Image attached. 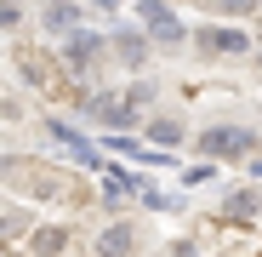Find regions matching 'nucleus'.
Instances as JSON below:
<instances>
[{"mask_svg":"<svg viewBox=\"0 0 262 257\" xmlns=\"http://www.w3.org/2000/svg\"><path fill=\"white\" fill-rule=\"evenodd\" d=\"M143 23H148L154 40H165V46H177V40H183V23L171 17L165 6H154V0H143Z\"/></svg>","mask_w":262,"mask_h":257,"instance_id":"nucleus-2","label":"nucleus"},{"mask_svg":"<svg viewBox=\"0 0 262 257\" xmlns=\"http://www.w3.org/2000/svg\"><path fill=\"white\" fill-rule=\"evenodd\" d=\"M245 149H256V132L251 126H211V132H200V154H245Z\"/></svg>","mask_w":262,"mask_h":257,"instance_id":"nucleus-1","label":"nucleus"},{"mask_svg":"<svg viewBox=\"0 0 262 257\" xmlns=\"http://www.w3.org/2000/svg\"><path fill=\"white\" fill-rule=\"evenodd\" d=\"M200 52H251L245 29H200Z\"/></svg>","mask_w":262,"mask_h":257,"instance_id":"nucleus-3","label":"nucleus"},{"mask_svg":"<svg viewBox=\"0 0 262 257\" xmlns=\"http://www.w3.org/2000/svg\"><path fill=\"white\" fill-rule=\"evenodd\" d=\"M228 211H234V218H251V211H256V194H251V189L228 194Z\"/></svg>","mask_w":262,"mask_h":257,"instance_id":"nucleus-5","label":"nucleus"},{"mask_svg":"<svg viewBox=\"0 0 262 257\" xmlns=\"http://www.w3.org/2000/svg\"><path fill=\"white\" fill-rule=\"evenodd\" d=\"M92 57H97V40H92V34H74V40H69V63H74V69H85Z\"/></svg>","mask_w":262,"mask_h":257,"instance_id":"nucleus-4","label":"nucleus"},{"mask_svg":"<svg viewBox=\"0 0 262 257\" xmlns=\"http://www.w3.org/2000/svg\"><path fill=\"white\" fill-rule=\"evenodd\" d=\"M154 137H160V143H177V137H183V126H177V120H160V126H154Z\"/></svg>","mask_w":262,"mask_h":257,"instance_id":"nucleus-7","label":"nucleus"},{"mask_svg":"<svg viewBox=\"0 0 262 257\" xmlns=\"http://www.w3.org/2000/svg\"><path fill=\"white\" fill-rule=\"evenodd\" d=\"M114 46H120V57H125V63H143V40H137V34H120Z\"/></svg>","mask_w":262,"mask_h":257,"instance_id":"nucleus-6","label":"nucleus"},{"mask_svg":"<svg viewBox=\"0 0 262 257\" xmlns=\"http://www.w3.org/2000/svg\"><path fill=\"white\" fill-rule=\"evenodd\" d=\"M103 246H114V251H125V246H131V229H114V234H103Z\"/></svg>","mask_w":262,"mask_h":257,"instance_id":"nucleus-8","label":"nucleus"}]
</instances>
